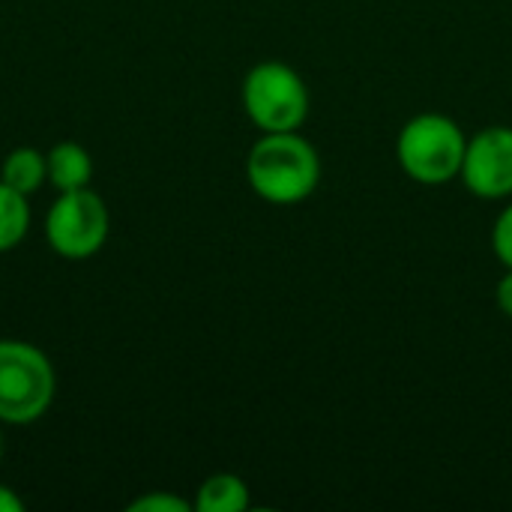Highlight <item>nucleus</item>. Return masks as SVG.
<instances>
[{
	"mask_svg": "<svg viewBox=\"0 0 512 512\" xmlns=\"http://www.w3.org/2000/svg\"><path fill=\"white\" fill-rule=\"evenodd\" d=\"M252 192L276 207L303 204L321 183V156L300 132H261L246 156Z\"/></svg>",
	"mask_w": 512,
	"mask_h": 512,
	"instance_id": "nucleus-1",
	"label": "nucleus"
},
{
	"mask_svg": "<svg viewBox=\"0 0 512 512\" xmlns=\"http://www.w3.org/2000/svg\"><path fill=\"white\" fill-rule=\"evenodd\" d=\"M57 396V372L42 348L24 339H0V423L33 426Z\"/></svg>",
	"mask_w": 512,
	"mask_h": 512,
	"instance_id": "nucleus-2",
	"label": "nucleus"
},
{
	"mask_svg": "<svg viewBox=\"0 0 512 512\" xmlns=\"http://www.w3.org/2000/svg\"><path fill=\"white\" fill-rule=\"evenodd\" d=\"M468 138L462 126L438 111L411 117L396 141L402 171L420 186H444L459 177Z\"/></svg>",
	"mask_w": 512,
	"mask_h": 512,
	"instance_id": "nucleus-3",
	"label": "nucleus"
},
{
	"mask_svg": "<svg viewBox=\"0 0 512 512\" xmlns=\"http://www.w3.org/2000/svg\"><path fill=\"white\" fill-rule=\"evenodd\" d=\"M240 102L261 132H297L309 117V87L303 75L282 60L255 63L243 78Z\"/></svg>",
	"mask_w": 512,
	"mask_h": 512,
	"instance_id": "nucleus-4",
	"label": "nucleus"
},
{
	"mask_svg": "<svg viewBox=\"0 0 512 512\" xmlns=\"http://www.w3.org/2000/svg\"><path fill=\"white\" fill-rule=\"evenodd\" d=\"M111 231V213L99 192H60L45 216V240L63 261H87L102 252Z\"/></svg>",
	"mask_w": 512,
	"mask_h": 512,
	"instance_id": "nucleus-5",
	"label": "nucleus"
},
{
	"mask_svg": "<svg viewBox=\"0 0 512 512\" xmlns=\"http://www.w3.org/2000/svg\"><path fill=\"white\" fill-rule=\"evenodd\" d=\"M465 189L483 201H501L512 195V129L489 126L468 138L465 162L459 171Z\"/></svg>",
	"mask_w": 512,
	"mask_h": 512,
	"instance_id": "nucleus-6",
	"label": "nucleus"
},
{
	"mask_svg": "<svg viewBox=\"0 0 512 512\" xmlns=\"http://www.w3.org/2000/svg\"><path fill=\"white\" fill-rule=\"evenodd\" d=\"M45 162H48V183L57 192L87 189L93 180V156L78 141H57L45 153Z\"/></svg>",
	"mask_w": 512,
	"mask_h": 512,
	"instance_id": "nucleus-7",
	"label": "nucleus"
},
{
	"mask_svg": "<svg viewBox=\"0 0 512 512\" xmlns=\"http://www.w3.org/2000/svg\"><path fill=\"white\" fill-rule=\"evenodd\" d=\"M252 495L243 477L237 474H213L207 477L192 501L195 512H243L249 510Z\"/></svg>",
	"mask_w": 512,
	"mask_h": 512,
	"instance_id": "nucleus-8",
	"label": "nucleus"
},
{
	"mask_svg": "<svg viewBox=\"0 0 512 512\" xmlns=\"http://www.w3.org/2000/svg\"><path fill=\"white\" fill-rule=\"evenodd\" d=\"M0 180L9 183L12 189H18L21 195H33L42 189V183L48 180V162L45 153L36 147H15L6 153L3 165H0Z\"/></svg>",
	"mask_w": 512,
	"mask_h": 512,
	"instance_id": "nucleus-9",
	"label": "nucleus"
},
{
	"mask_svg": "<svg viewBox=\"0 0 512 512\" xmlns=\"http://www.w3.org/2000/svg\"><path fill=\"white\" fill-rule=\"evenodd\" d=\"M30 225H33V213L27 195H21L18 189L0 180V255L18 249Z\"/></svg>",
	"mask_w": 512,
	"mask_h": 512,
	"instance_id": "nucleus-10",
	"label": "nucleus"
},
{
	"mask_svg": "<svg viewBox=\"0 0 512 512\" xmlns=\"http://www.w3.org/2000/svg\"><path fill=\"white\" fill-rule=\"evenodd\" d=\"M129 512H189L192 504L180 495H171V492H147L141 498H135L129 507Z\"/></svg>",
	"mask_w": 512,
	"mask_h": 512,
	"instance_id": "nucleus-11",
	"label": "nucleus"
},
{
	"mask_svg": "<svg viewBox=\"0 0 512 512\" xmlns=\"http://www.w3.org/2000/svg\"><path fill=\"white\" fill-rule=\"evenodd\" d=\"M492 249H495V255H498V261L512 270V204H507L501 213H498V219H495V225H492Z\"/></svg>",
	"mask_w": 512,
	"mask_h": 512,
	"instance_id": "nucleus-12",
	"label": "nucleus"
},
{
	"mask_svg": "<svg viewBox=\"0 0 512 512\" xmlns=\"http://www.w3.org/2000/svg\"><path fill=\"white\" fill-rule=\"evenodd\" d=\"M495 300H498V309L512 318V270H507L504 276H501V282H498V288H495Z\"/></svg>",
	"mask_w": 512,
	"mask_h": 512,
	"instance_id": "nucleus-13",
	"label": "nucleus"
},
{
	"mask_svg": "<svg viewBox=\"0 0 512 512\" xmlns=\"http://www.w3.org/2000/svg\"><path fill=\"white\" fill-rule=\"evenodd\" d=\"M0 512H24V498L0 483Z\"/></svg>",
	"mask_w": 512,
	"mask_h": 512,
	"instance_id": "nucleus-14",
	"label": "nucleus"
},
{
	"mask_svg": "<svg viewBox=\"0 0 512 512\" xmlns=\"http://www.w3.org/2000/svg\"><path fill=\"white\" fill-rule=\"evenodd\" d=\"M0 459H3V423H0Z\"/></svg>",
	"mask_w": 512,
	"mask_h": 512,
	"instance_id": "nucleus-15",
	"label": "nucleus"
}]
</instances>
